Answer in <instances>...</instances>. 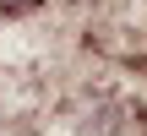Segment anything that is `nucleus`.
Instances as JSON below:
<instances>
[{
    "instance_id": "1",
    "label": "nucleus",
    "mask_w": 147,
    "mask_h": 136,
    "mask_svg": "<svg viewBox=\"0 0 147 136\" xmlns=\"http://www.w3.org/2000/svg\"><path fill=\"white\" fill-rule=\"evenodd\" d=\"M93 38L120 60H147V0H98Z\"/></svg>"
},
{
    "instance_id": "2",
    "label": "nucleus",
    "mask_w": 147,
    "mask_h": 136,
    "mask_svg": "<svg viewBox=\"0 0 147 136\" xmlns=\"http://www.w3.org/2000/svg\"><path fill=\"white\" fill-rule=\"evenodd\" d=\"M0 5H33V0H0Z\"/></svg>"
}]
</instances>
